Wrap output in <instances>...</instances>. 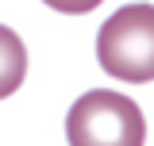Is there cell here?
<instances>
[{
	"label": "cell",
	"mask_w": 154,
	"mask_h": 146,
	"mask_svg": "<svg viewBox=\"0 0 154 146\" xmlns=\"http://www.w3.org/2000/svg\"><path fill=\"white\" fill-rule=\"evenodd\" d=\"M23 77H27V46L12 27L0 23V100L16 92Z\"/></svg>",
	"instance_id": "obj_3"
},
{
	"label": "cell",
	"mask_w": 154,
	"mask_h": 146,
	"mask_svg": "<svg viewBox=\"0 0 154 146\" xmlns=\"http://www.w3.org/2000/svg\"><path fill=\"white\" fill-rule=\"evenodd\" d=\"M66 138L69 146H143L146 119L131 96L112 89H93L77 96V104L69 108Z\"/></svg>",
	"instance_id": "obj_2"
},
{
	"label": "cell",
	"mask_w": 154,
	"mask_h": 146,
	"mask_svg": "<svg viewBox=\"0 0 154 146\" xmlns=\"http://www.w3.org/2000/svg\"><path fill=\"white\" fill-rule=\"evenodd\" d=\"M96 62L119 81H154V4H123L96 31Z\"/></svg>",
	"instance_id": "obj_1"
},
{
	"label": "cell",
	"mask_w": 154,
	"mask_h": 146,
	"mask_svg": "<svg viewBox=\"0 0 154 146\" xmlns=\"http://www.w3.org/2000/svg\"><path fill=\"white\" fill-rule=\"evenodd\" d=\"M42 4H50L54 12H66V16H85L96 4H104V0H42Z\"/></svg>",
	"instance_id": "obj_4"
}]
</instances>
